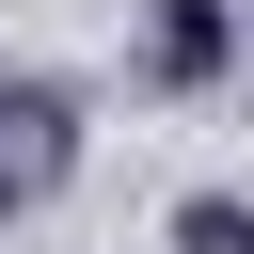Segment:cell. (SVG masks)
Wrapping results in <instances>:
<instances>
[{
  "instance_id": "obj_1",
  "label": "cell",
  "mask_w": 254,
  "mask_h": 254,
  "mask_svg": "<svg viewBox=\"0 0 254 254\" xmlns=\"http://www.w3.org/2000/svg\"><path fill=\"white\" fill-rule=\"evenodd\" d=\"M238 48H254L238 0H159V16H143V79H222Z\"/></svg>"
},
{
  "instance_id": "obj_2",
  "label": "cell",
  "mask_w": 254,
  "mask_h": 254,
  "mask_svg": "<svg viewBox=\"0 0 254 254\" xmlns=\"http://www.w3.org/2000/svg\"><path fill=\"white\" fill-rule=\"evenodd\" d=\"M175 238H190V254H254V206H238V190H190Z\"/></svg>"
},
{
  "instance_id": "obj_3",
  "label": "cell",
  "mask_w": 254,
  "mask_h": 254,
  "mask_svg": "<svg viewBox=\"0 0 254 254\" xmlns=\"http://www.w3.org/2000/svg\"><path fill=\"white\" fill-rule=\"evenodd\" d=\"M32 175H48V159H32V143H0V206H16V190H32Z\"/></svg>"
}]
</instances>
